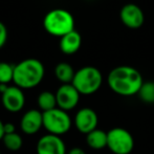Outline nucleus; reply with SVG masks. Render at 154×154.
Returning <instances> with one entry per match:
<instances>
[{"instance_id":"nucleus-1","label":"nucleus","mask_w":154,"mask_h":154,"mask_svg":"<svg viewBox=\"0 0 154 154\" xmlns=\"http://www.w3.org/2000/svg\"><path fill=\"white\" fill-rule=\"evenodd\" d=\"M107 84L116 94L122 97H132L138 93L144 84V80L136 68L128 65H121L108 73Z\"/></svg>"},{"instance_id":"nucleus-2","label":"nucleus","mask_w":154,"mask_h":154,"mask_svg":"<svg viewBox=\"0 0 154 154\" xmlns=\"http://www.w3.org/2000/svg\"><path fill=\"white\" fill-rule=\"evenodd\" d=\"M44 66L37 59H25L15 65V85L21 89H29L38 86L44 78Z\"/></svg>"},{"instance_id":"nucleus-3","label":"nucleus","mask_w":154,"mask_h":154,"mask_svg":"<svg viewBox=\"0 0 154 154\" xmlns=\"http://www.w3.org/2000/svg\"><path fill=\"white\" fill-rule=\"evenodd\" d=\"M43 26L49 35L62 38L68 32L75 31V19L68 11L55 8L45 15Z\"/></svg>"},{"instance_id":"nucleus-4","label":"nucleus","mask_w":154,"mask_h":154,"mask_svg":"<svg viewBox=\"0 0 154 154\" xmlns=\"http://www.w3.org/2000/svg\"><path fill=\"white\" fill-rule=\"evenodd\" d=\"M103 83L101 71L94 66H85L75 71L72 85L80 94L89 95L97 92Z\"/></svg>"},{"instance_id":"nucleus-5","label":"nucleus","mask_w":154,"mask_h":154,"mask_svg":"<svg viewBox=\"0 0 154 154\" xmlns=\"http://www.w3.org/2000/svg\"><path fill=\"white\" fill-rule=\"evenodd\" d=\"M43 113V127L54 135H62L70 130L71 119L67 111L55 108Z\"/></svg>"},{"instance_id":"nucleus-6","label":"nucleus","mask_w":154,"mask_h":154,"mask_svg":"<svg viewBox=\"0 0 154 154\" xmlns=\"http://www.w3.org/2000/svg\"><path fill=\"white\" fill-rule=\"evenodd\" d=\"M107 148L114 154H130L134 148V138L128 130L121 127L112 128L107 132Z\"/></svg>"},{"instance_id":"nucleus-7","label":"nucleus","mask_w":154,"mask_h":154,"mask_svg":"<svg viewBox=\"0 0 154 154\" xmlns=\"http://www.w3.org/2000/svg\"><path fill=\"white\" fill-rule=\"evenodd\" d=\"M80 92L72 84H62L56 92L58 108L69 111L77 107L80 101Z\"/></svg>"},{"instance_id":"nucleus-8","label":"nucleus","mask_w":154,"mask_h":154,"mask_svg":"<svg viewBox=\"0 0 154 154\" xmlns=\"http://www.w3.org/2000/svg\"><path fill=\"white\" fill-rule=\"evenodd\" d=\"M120 19L126 27L137 29L145 22V15L143 10L134 3H127L121 8Z\"/></svg>"},{"instance_id":"nucleus-9","label":"nucleus","mask_w":154,"mask_h":154,"mask_svg":"<svg viewBox=\"0 0 154 154\" xmlns=\"http://www.w3.org/2000/svg\"><path fill=\"white\" fill-rule=\"evenodd\" d=\"M37 154H66L65 143L54 134L43 135L37 143Z\"/></svg>"},{"instance_id":"nucleus-10","label":"nucleus","mask_w":154,"mask_h":154,"mask_svg":"<svg viewBox=\"0 0 154 154\" xmlns=\"http://www.w3.org/2000/svg\"><path fill=\"white\" fill-rule=\"evenodd\" d=\"M2 105L10 112H19L25 104V97L22 89L18 86H8L1 94Z\"/></svg>"},{"instance_id":"nucleus-11","label":"nucleus","mask_w":154,"mask_h":154,"mask_svg":"<svg viewBox=\"0 0 154 154\" xmlns=\"http://www.w3.org/2000/svg\"><path fill=\"white\" fill-rule=\"evenodd\" d=\"M97 123H99L97 114L91 108H82L75 116V128L84 134H88L97 129Z\"/></svg>"},{"instance_id":"nucleus-12","label":"nucleus","mask_w":154,"mask_h":154,"mask_svg":"<svg viewBox=\"0 0 154 154\" xmlns=\"http://www.w3.org/2000/svg\"><path fill=\"white\" fill-rule=\"evenodd\" d=\"M43 127V113L40 110L26 111L20 121V128L25 134H35Z\"/></svg>"},{"instance_id":"nucleus-13","label":"nucleus","mask_w":154,"mask_h":154,"mask_svg":"<svg viewBox=\"0 0 154 154\" xmlns=\"http://www.w3.org/2000/svg\"><path fill=\"white\" fill-rule=\"evenodd\" d=\"M82 45V37L79 32L75 31L68 32L67 35L60 38L59 46L63 54L65 55H73L80 49Z\"/></svg>"},{"instance_id":"nucleus-14","label":"nucleus","mask_w":154,"mask_h":154,"mask_svg":"<svg viewBox=\"0 0 154 154\" xmlns=\"http://www.w3.org/2000/svg\"><path fill=\"white\" fill-rule=\"evenodd\" d=\"M86 143L90 148L94 150H101L107 147L108 134L101 129H95L90 133L86 134Z\"/></svg>"},{"instance_id":"nucleus-15","label":"nucleus","mask_w":154,"mask_h":154,"mask_svg":"<svg viewBox=\"0 0 154 154\" xmlns=\"http://www.w3.org/2000/svg\"><path fill=\"white\" fill-rule=\"evenodd\" d=\"M75 71L72 66L66 62H61L55 67V75L63 84H71L75 78Z\"/></svg>"},{"instance_id":"nucleus-16","label":"nucleus","mask_w":154,"mask_h":154,"mask_svg":"<svg viewBox=\"0 0 154 154\" xmlns=\"http://www.w3.org/2000/svg\"><path fill=\"white\" fill-rule=\"evenodd\" d=\"M37 103L38 106L42 112L49 111L51 109L57 108V97H56V93H53L51 91H43L39 94L38 99H37Z\"/></svg>"},{"instance_id":"nucleus-17","label":"nucleus","mask_w":154,"mask_h":154,"mask_svg":"<svg viewBox=\"0 0 154 154\" xmlns=\"http://www.w3.org/2000/svg\"><path fill=\"white\" fill-rule=\"evenodd\" d=\"M137 94L144 103L154 104V82H144Z\"/></svg>"},{"instance_id":"nucleus-18","label":"nucleus","mask_w":154,"mask_h":154,"mask_svg":"<svg viewBox=\"0 0 154 154\" xmlns=\"http://www.w3.org/2000/svg\"><path fill=\"white\" fill-rule=\"evenodd\" d=\"M2 140H3L5 148H8L11 151H18L23 145L22 137L20 136V134L16 133V132L11 134H5Z\"/></svg>"},{"instance_id":"nucleus-19","label":"nucleus","mask_w":154,"mask_h":154,"mask_svg":"<svg viewBox=\"0 0 154 154\" xmlns=\"http://www.w3.org/2000/svg\"><path fill=\"white\" fill-rule=\"evenodd\" d=\"M15 65L0 62V84H8L14 80Z\"/></svg>"},{"instance_id":"nucleus-20","label":"nucleus","mask_w":154,"mask_h":154,"mask_svg":"<svg viewBox=\"0 0 154 154\" xmlns=\"http://www.w3.org/2000/svg\"><path fill=\"white\" fill-rule=\"evenodd\" d=\"M8 40V29L6 26L0 21V49L4 46Z\"/></svg>"},{"instance_id":"nucleus-21","label":"nucleus","mask_w":154,"mask_h":154,"mask_svg":"<svg viewBox=\"0 0 154 154\" xmlns=\"http://www.w3.org/2000/svg\"><path fill=\"white\" fill-rule=\"evenodd\" d=\"M15 126L12 123H6L4 124V133L5 134H11L15 133Z\"/></svg>"},{"instance_id":"nucleus-22","label":"nucleus","mask_w":154,"mask_h":154,"mask_svg":"<svg viewBox=\"0 0 154 154\" xmlns=\"http://www.w3.org/2000/svg\"><path fill=\"white\" fill-rule=\"evenodd\" d=\"M68 154H86V153H85V151L81 148H72L68 152Z\"/></svg>"},{"instance_id":"nucleus-23","label":"nucleus","mask_w":154,"mask_h":154,"mask_svg":"<svg viewBox=\"0 0 154 154\" xmlns=\"http://www.w3.org/2000/svg\"><path fill=\"white\" fill-rule=\"evenodd\" d=\"M4 135H5V133H4V124L0 120V140H3Z\"/></svg>"},{"instance_id":"nucleus-24","label":"nucleus","mask_w":154,"mask_h":154,"mask_svg":"<svg viewBox=\"0 0 154 154\" xmlns=\"http://www.w3.org/2000/svg\"><path fill=\"white\" fill-rule=\"evenodd\" d=\"M8 88V84H0V93L2 94L3 92H5Z\"/></svg>"}]
</instances>
